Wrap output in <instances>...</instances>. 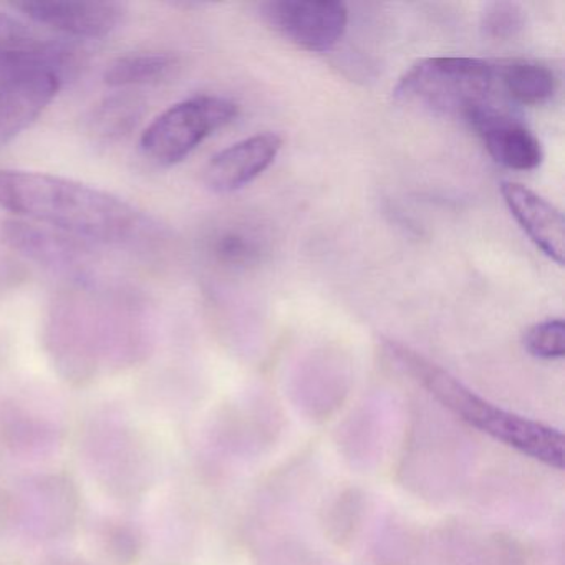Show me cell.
I'll use <instances>...</instances> for the list:
<instances>
[{
	"label": "cell",
	"instance_id": "obj_1",
	"mask_svg": "<svg viewBox=\"0 0 565 565\" xmlns=\"http://www.w3.org/2000/svg\"><path fill=\"white\" fill-rule=\"evenodd\" d=\"M0 207L94 244L141 246L157 224L134 204L67 178L0 170Z\"/></svg>",
	"mask_w": 565,
	"mask_h": 565
},
{
	"label": "cell",
	"instance_id": "obj_2",
	"mask_svg": "<svg viewBox=\"0 0 565 565\" xmlns=\"http://www.w3.org/2000/svg\"><path fill=\"white\" fill-rule=\"evenodd\" d=\"M45 339L61 373L85 382L104 366L131 362L140 353L143 322L134 300L77 282L55 299Z\"/></svg>",
	"mask_w": 565,
	"mask_h": 565
},
{
	"label": "cell",
	"instance_id": "obj_3",
	"mask_svg": "<svg viewBox=\"0 0 565 565\" xmlns=\"http://www.w3.org/2000/svg\"><path fill=\"white\" fill-rule=\"evenodd\" d=\"M385 347L408 375L462 422L535 461L555 469L564 468L565 439L558 429L499 408L408 347L396 342H386Z\"/></svg>",
	"mask_w": 565,
	"mask_h": 565
},
{
	"label": "cell",
	"instance_id": "obj_4",
	"mask_svg": "<svg viewBox=\"0 0 565 565\" xmlns=\"http://www.w3.org/2000/svg\"><path fill=\"white\" fill-rule=\"evenodd\" d=\"M498 67L469 57L423 58L408 68L395 87L396 100L443 117H472L494 104Z\"/></svg>",
	"mask_w": 565,
	"mask_h": 565
},
{
	"label": "cell",
	"instance_id": "obj_5",
	"mask_svg": "<svg viewBox=\"0 0 565 565\" xmlns=\"http://www.w3.org/2000/svg\"><path fill=\"white\" fill-rule=\"evenodd\" d=\"M239 114L234 102L201 95L161 114L141 137V150L154 163L173 167L190 157L211 135L233 124Z\"/></svg>",
	"mask_w": 565,
	"mask_h": 565
},
{
	"label": "cell",
	"instance_id": "obj_6",
	"mask_svg": "<svg viewBox=\"0 0 565 565\" xmlns=\"http://www.w3.org/2000/svg\"><path fill=\"white\" fill-rule=\"evenodd\" d=\"M84 47L42 34L14 15L0 12V85L52 75L64 84L84 65Z\"/></svg>",
	"mask_w": 565,
	"mask_h": 565
},
{
	"label": "cell",
	"instance_id": "obj_7",
	"mask_svg": "<svg viewBox=\"0 0 565 565\" xmlns=\"http://www.w3.org/2000/svg\"><path fill=\"white\" fill-rule=\"evenodd\" d=\"M260 18L289 44L316 54L332 51L349 25L347 6L332 0H269Z\"/></svg>",
	"mask_w": 565,
	"mask_h": 565
},
{
	"label": "cell",
	"instance_id": "obj_8",
	"mask_svg": "<svg viewBox=\"0 0 565 565\" xmlns=\"http://www.w3.org/2000/svg\"><path fill=\"white\" fill-rule=\"evenodd\" d=\"M0 237L25 259L64 274L75 282H88L92 267L97 263L94 243L32 221H8L2 224Z\"/></svg>",
	"mask_w": 565,
	"mask_h": 565
},
{
	"label": "cell",
	"instance_id": "obj_9",
	"mask_svg": "<svg viewBox=\"0 0 565 565\" xmlns=\"http://www.w3.org/2000/svg\"><path fill=\"white\" fill-rule=\"evenodd\" d=\"M12 8L35 24L77 39L107 38L127 15L124 4L108 0H21Z\"/></svg>",
	"mask_w": 565,
	"mask_h": 565
},
{
	"label": "cell",
	"instance_id": "obj_10",
	"mask_svg": "<svg viewBox=\"0 0 565 565\" xmlns=\"http://www.w3.org/2000/svg\"><path fill=\"white\" fill-rule=\"evenodd\" d=\"M495 163L515 171H532L542 163V145L534 131L508 110L492 105L468 121Z\"/></svg>",
	"mask_w": 565,
	"mask_h": 565
},
{
	"label": "cell",
	"instance_id": "obj_11",
	"mask_svg": "<svg viewBox=\"0 0 565 565\" xmlns=\"http://www.w3.org/2000/svg\"><path fill=\"white\" fill-rule=\"evenodd\" d=\"M282 145V138L270 131L231 145L211 158L204 170V184L214 193L243 190L276 161Z\"/></svg>",
	"mask_w": 565,
	"mask_h": 565
},
{
	"label": "cell",
	"instance_id": "obj_12",
	"mask_svg": "<svg viewBox=\"0 0 565 565\" xmlns=\"http://www.w3.org/2000/svg\"><path fill=\"white\" fill-rule=\"evenodd\" d=\"M501 194L512 217L548 259L562 266L565 256V221L561 211L524 184L504 181Z\"/></svg>",
	"mask_w": 565,
	"mask_h": 565
},
{
	"label": "cell",
	"instance_id": "obj_13",
	"mask_svg": "<svg viewBox=\"0 0 565 565\" xmlns=\"http://www.w3.org/2000/svg\"><path fill=\"white\" fill-rule=\"evenodd\" d=\"M61 87L62 82L52 75L0 85V147L31 127L57 97Z\"/></svg>",
	"mask_w": 565,
	"mask_h": 565
},
{
	"label": "cell",
	"instance_id": "obj_14",
	"mask_svg": "<svg viewBox=\"0 0 565 565\" xmlns=\"http://www.w3.org/2000/svg\"><path fill=\"white\" fill-rule=\"evenodd\" d=\"M495 67L499 88L515 104L539 107L557 94V74L547 65L532 61H508L495 64Z\"/></svg>",
	"mask_w": 565,
	"mask_h": 565
},
{
	"label": "cell",
	"instance_id": "obj_15",
	"mask_svg": "<svg viewBox=\"0 0 565 565\" xmlns=\"http://www.w3.org/2000/svg\"><path fill=\"white\" fill-rule=\"evenodd\" d=\"M177 57L161 52L128 54L118 57L105 68L104 81L110 87H137V85L157 84L170 77L177 68Z\"/></svg>",
	"mask_w": 565,
	"mask_h": 565
},
{
	"label": "cell",
	"instance_id": "obj_16",
	"mask_svg": "<svg viewBox=\"0 0 565 565\" xmlns=\"http://www.w3.org/2000/svg\"><path fill=\"white\" fill-rule=\"evenodd\" d=\"M143 110V104L130 95L107 98L92 111L88 131L105 143L121 140L137 128Z\"/></svg>",
	"mask_w": 565,
	"mask_h": 565
},
{
	"label": "cell",
	"instance_id": "obj_17",
	"mask_svg": "<svg viewBox=\"0 0 565 565\" xmlns=\"http://www.w3.org/2000/svg\"><path fill=\"white\" fill-rule=\"evenodd\" d=\"M527 24V12L522 6L499 0L486 6L481 14V31L491 41H511L518 38Z\"/></svg>",
	"mask_w": 565,
	"mask_h": 565
},
{
	"label": "cell",
	"instance_id": "obj_18",
	"mask_svg": "<svg viewBox=\"0 0 565 565\" xmlns=\"http://www.w3.org/2000/svg\"><path fill=\"white\" fill-rule=\"evenodd\" d=\"M524 349L535 359H562L565 355L564 322L548 319L535 323L524 333Z\"/></svg>",
	"mask_w": 565,
	"mask_h": 565
},
{
	"label": "cell",
	"instance_id": "obj_19",
	"mask_svg": "<svg viewBox=\"0 0 565 565\" xmlns=\"http://www.w3.org/2000/svg\"><path fill=\"white\" fill-rule=\"evenodd\" d=\"M213 253L220 263L227 266H246L256 259L259 246L249 234L226 231L214 239Z\"/></svg>",
	"mask_w": 565,
	"mask_h": 565
}]
</instances>
